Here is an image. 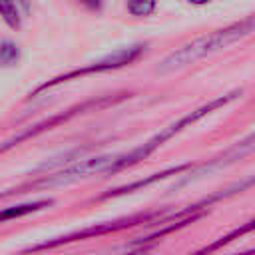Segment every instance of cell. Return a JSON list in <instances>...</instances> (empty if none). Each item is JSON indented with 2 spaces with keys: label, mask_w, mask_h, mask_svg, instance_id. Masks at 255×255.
<instances>
[{
  "label": "cell",
  "mask_w": 255,
  "mask_h": 255,
  "mask_svg": "<svg viewBox=\"0 0 255 255\" xmlns=\"http://www.w3.org/2000/svg\"><path fill=\"white\" fill-rule=\"evenodd\" d=\"M187 2H191V4H207L211 0H187Z\"/></svg>",
  "instance_id": "obj_16"
},
{
  "label": "cell",
  "mask_w": 255,
  "mask_h": 255,
  "mask_svg": "<svg viewBox=\"0 0 255 255\" xmlns=\"http://www.w3.org/2000/svg\"><path fill=\"white\" fill-rule=\"evenodd\" d=\"M155 10V0H128V12L131 16H149Z\"/></svg>",
  "instance_id": "obj_12"
},
{
  "label": "cell",
  "mask_w": 255,
  "mask_h": 255,
  "mask_svg": "<svg viewBox=\"0 0 255 255\" xmlns=\"http://www.w3.org/2000/svg\"><path fill=\"white\" fill-rule=\"evenodd\" d=\"M145 251H147V247H139V249L129 251V253H124V255H145Z\"/></svg>",
  "instance_id": "obj_15"
},
{
  "label": "cell",
  "mask_w": 255,
  "mask_h": 255,
  "mask_svg": "<svg viewBox=\"0 0 255 255\" xmlns=\"http://www.w3.org/2000/svg\"><path fill=\"white\" fill-rule=\"evenodd\" d=\"M143 48H145L143 44H131V46L118 48V50H114L112 54L100 58L98 62H94V64H90V66H86V68H78V70L66 72V74H62V76H56V78L44 82V84L38 86V88L34 90V94H30V96H38L40 92H44V90H48V88H54L56 84L68 82V80H72V78H78V76H88V74H98V72H110V70L124 68V66H128V64H131V62H135V60L141 56Z\"/></svg>",
  "instance_id": "obj_3"
},
{
  "label": "cell",
  "mask_w": 255,
  "mask_h": 255,
  "mask_svg": "<svg viewBox=\"0 0 255 255\" xmlns=\"http://www.w3.org/2000/svg\"><path fill=\"white\" fill-rule=\"evenodd\" d=\"M185 167H189V163H185V165H177V167H171V169L161 171V173H153V175H151V177H147V179H137V181H133V183H129V185L118 187V189H114V191H108V193H104L102 197H116V195H122V193H129V191L139 189V187H145V185H149V183H153V181H157V179H163V177H167V175H171V173H179V171H183Z\"/></svg>",
  "instance_id": "obj_8"
},
{
  "label": "cell",
  "mask_w": 255,
  "mask_h": 255,
  "mask_svg": "<svg viewBox=\"0 0 255 255\" xmlns=\"http://www.w3.org/2000/svg\"><path fill=\"white\" fill-rule=\"evenodd\" d=\"M52 203H54V199H38V201H28V203H18V205L4 207V209H0V223L10 221V219L24 217V215L34 213V211H40V209H46Z\"/></svg>",
  "instance_id": "obj_7"
},
{
  "label": "cell",
  "mask_w": 255,
  "mask_h": 255,
  "mask_svg": "<svg viewBox=\"0 0 255 255\" xmlns=\"http://www.w3.org/2000/svg\"><path fill=\"white\" fill-rule=\"evenodd\" d=\"M239 96H241V90L227 92V94H223V96H219V98H215V100L207 102L205 106H201V108H197V110L189 112L187 116L179 118L177 122L169 124L167 128H161L155 135H151V137H149L147 141H143L141 145L133 147L131 151H128V153H124V155H118V157H116V161H114V165L108 169V173H112V171H120V169H124V167H129V165L137 163L139 159H145L151 151H155V149H157L159 145H163L167 139H171L173 135H177L179 131H183L185 128H189L191 124H195L197 120L205 118L207 114H211V112H215V110H219V108L227 106L229 102H233V100H235V98H239Z\"/></svg>",
  "instance_id": "obj_2"
},
{
  "label": "cell",
  "mask_w": 255,
  "mask_h": 255,
  "mask_svg": "<svg viewBox=\"0 0 255 255\" xmlns=\"http://www.w3.org/2000/svg\"><path fill=\"white\" fill-rule=\"evenodd\" d=\"M153 217H155V213H145V215H133V217H128V219H122V221H110V223L92 225V227H86V229H80V231L62 235V237H56V239H52V241H44V243L32 245V247L24 249L22 253H36V251H44V249H54V247H58V245L72 243V241H78V239H86V237H94V235H104V233H110V231H120V229H124V227H133V225H137V223L151 221Z\"/></svg>",
  "instance_id": "obj_5"
},
{
  "label": "cell",
  "mask_w": 255,
  "mask_h": 255,
  "mask_svg": "<svg viewBox=\"0 0 255 255\" xmlns=\"http://www.w3.org/2000/svg\"><path fill=\"white\" fill-rule=\"evenodd\" d=\"M82 6H86L88 10H94V12H98V10H102V0H78Z\"/></svg>",
  "instance_id": "obj_13"
},
{
  "label": "cell",
  "mask_w": 255,
  "mask_h": 255,
  "mask_svg": "<svg viewBox=\"0 0 255 255\" xmlns=\"http://www.w3.org/2000/svg\"><path fill=\"white\" fill-rule=\"evenodd\" d=\"M16 4H18V8L22 6V10H24L26 14L30 12V2H28V0H16Z\"/></svg>",
  "instance_id": "obj_14"
},
{
  "label": "cell",
  "mask_w": 255,
  "mask_h": 255,
  "mask_svg": "<svg viewBox=\"0 0 255 255\" xmlns=\"http://www.w3.org/2000/svg\"><path fill=\"white\" fill-rule=\"evenodd\" d=\"M251 32H255V16H247L239 22H233L225 28H219L211 34H205L201 38H195L191 40L189 44L173 50L169 56H165L159 66H157V72L161 74H167V72H175V70H181L189 64H195L197 60H203L205 56H211L223 48H229L231 44L239 42L241 38L249 36Z\"/></svg>",
  "instance_id": "obj_1"
},
{
  "label": "cell",
  "mask_w": 255,
  "mask_h": 255,
  "mask_svg": "<svg viewBox=\"0 0 255 255\" xmlns=\"http://www.w3.org/2000/svg\"><path fill=\"white\" fill-rule=\"evenodd\" d=\"M253 151H255V131H253L251 135L243 137L241 141L233 143V145H231L229 149H225L221 155H217V157H213L211 161H207L205 165H201V169L193 171V175L189 173V177H185V179L181 181V185H183V183H189V181H193V179H197V177H201V175H205V173H209V171H213V169L227 167V165H231V163L243 159L245 155H249V153H253Z\"/></svg>",
  "instance_id": "obj_6"
},
{
  "label": "cell",
  "mask_w": 255,
  "mask_h": 255,
  "mask_svg": "<svg viewBox=\"0 0 255 255\" xmlns=\"http://www.w3.org/2000/svg\"><path fill=\"white\" fill-rule=\"evenodd\" d=\"M116 157H118L116 153H104V155L80 159L78 163H72V165L56 171L54 175H48V177L32 183V187H58V185H68L78 179L96 175V173H108V169L114 165Z\"/></svg>",
  "instance_id": "obj_4"
},
{
  "label": "cell",
  "mask_w": 255,
  "mask_h": 255,
  "mask_svg": "<svg viewBox=\"0 0 255 255\" xmlns=\"http://www.w3.org/2000/svg\"><path fill=\"white\" fill-rule=\"evenodd\" d=\"M253 229H255V219L247 221L245 225H241V227L233 229L231 233H227V235L219 237V239H217V241H213L211 245H207V247H203V249H199V251H195V253H191V255H207V253H213V251H217L219 247H223V245L231 243L233 239H237V237H241V235H245V233H249V231H253Z\"/></svg>",
  "instance_id": "obj_9"
},
{
  "label": "cell",
  "mask_w": 255,
  "mask_h": 255,
  "mask_svg": "<svg viewBox=\"0 0 255 255\" xmlns=\"http://www.w3.org/2000/svg\"><path fill=\"white\" fill-rule=\"evenodd\" d=\"M0 18L4 20V24L12 30H18L22 24V16H20V8L16 4V0H0Z\"/></svg>",
  "instance_id": "obj_10"
},
{
  "label": "cell",
  "mask_w": 255,
  "mask_h": 255,
  "mask_svg": "<svg viewBox=\"0 0 255 255\" xmlns=\"http://www.w3.org/2000/svg\"><path fill=\"white\" fill-rule=\"evenodd\" d=\"M20 60V48L12 40H2L0 42V66L10 68L16 66Z\"/></svg>",
  "instance_id": "obj_11"
}]
</instances>
